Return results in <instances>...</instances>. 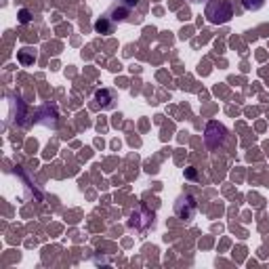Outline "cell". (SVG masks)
Wrapping results in <instances>:
<instances>
[{
	"instance_id": "1",
	"label": "cell",
	"mask_w": 269,
	"mask_h": 269,
	"mask_svg": "<svg viewBox=\"0 0 269 269\" xmlns=\"http://www.w3.org/2000/svg\"><path fill=\"white\" fill-rule=\"evenodd\" d=\"M231 15H234V11H231V5L227 0H212V3L206 7V17L214 26L227 23L231 19Z\"/></svg>"
},
{
	"instance_id": "2",
	"label": "cell",
	"mask_w": 269,
	"mask_h": 269,
	"mask_svg": "<svg viewBox=\"0 0 269 269\" xmlns=\"http://www.w3.org/2000/svg\"><path fill=\"white\" fill-rule=\"evenodd\" d=\"M225 135H227V131H225L223 124H219V122H210V124H208V129H206V137H204V141H206V145H208L210 150H214V148H219L221 143L225 141Z\"/></svg>"
},
{
	"instance_id": "3",
	"label": "cell",
	"mask_w": 269,
	"mask_h": 269,
	"mask_svg": "<svg viewBox=\"0 0 269 269\" xmlns=\"http://www.w3.org/2000/svg\"><path fill=\"white\" fill-rule=\"evenodd\" d=\"M195 200L191 198V195H181L177 202H175V212H177V217L179 219H185V221H189L193 214H195Z\"/></svg>"
},
{
	"instance_id": "4",
	"label": "cell",
	"mask_w": 269,
	"mask_h": 269,
	"mask_svg": "<svg viewBox=\"0 0 269 269\" xmlns=\"http://www.w3.org/2000/svg\"><path fill=\"white\" fill-rule=\"evenodd\" d=\"M95 99L101 103V107H112V93L105 91V88H101V91L95 93Z\"/></svg>"
},
{
	"instance_id": "5",
	"label": "cell",
	"mask_w": 269,
	"mask_h": 269,
	"mask_svg": "<svg viewBox=\"0 0 269 269\" xmlns=\"http://www.w3.org/2000/svg\"><path fill=\"white\" fill-rule=\"evenodd\" d=\"M242 5L246 11H259V9H263L265 0H242Z\"/></svg>"
},
{
	"instance_id": "6",
	"label": "cell",
	"mask_w": 269,
	"mask_h": 269,
	"mask_svg": "<svg viewBox=\"0 0 269 269\" xmlns=\"http://www.w3.org/2000/svg\"><path fill=\"white\" fill-rule=\"evenodd\" d=\"M19 21H21V23H28V21H30V11H26V9L19 11Z\"/></svg>"
}]
</instances>
